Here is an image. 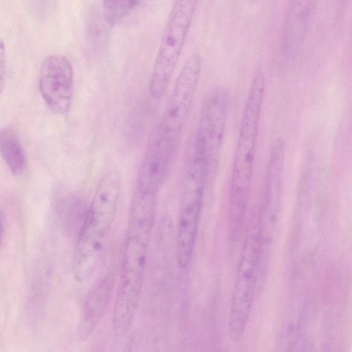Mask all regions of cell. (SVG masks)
I'll return each instance as SVG.
<instances>
[{
  "label": "cell",
  "instance_id": "obj_1",
  "mask_svg": "<svg viewBox=\"0 0 352 352\" xmlns=\"http://www.w3.org/2000/svg\"><path fill=\"white\" fill-rule=\"evenodd\" d=\"M157 192L135 187L130 202L128 226L112 317L118 338L124 336L139 305L151 235L154 224Z\"/></svg>",
  "mask_w": 352,
  "mask_h": 352
},
{
  "label": "cell",
  "instance_id": "obj_2",
  "mask_svg": "<svg viewBox=\"0 0 352 352\" xmlns=\"http://www.w3.org/2000/svg\"><path fill=\"white\" fill-rule=\"evenodd\" d=\"M265 91V75L258 71L252 79L247 94L232 161L228 216L233 237L241 227L250 195Z\"/></svg>",
  "mask_w": 352,
  "mask_h": 352
},
{
  "label": "cell",
  "instance_id": "obj_3",
  "mask_svg": "<svg viewBox=\"0 0 352 352\" xmlns=\"http://www.w3.org/2000/svg\"><path fill=\"white\" fill-rule=\"evenodd\" d=\"M122 179L116 170L99 182L79 232L72 261L75 279H90L97 270L117 212Z\"/></svg>",
  "mask_w": 352,
  "mask_h": 352
},
{
  "label": "cell",
  "instance_id": "obj_4",
  "mask_svg": "<svg viewBox=\"0 0 352 352\" xmlns=\"http://www.w3.org/2000/svg\"><path fill=\"white\" fill-rule=\"evenodd\" d=\"M208 179L204 161L191 138L185 154L176 235V261L181 269L188 266L192 257Z\"/></svg>",
  "mask_w": 352,
  "mask_h": 352
},
{
  "label": "cell",
  "instance_id": "obj_5",
  "mask_svg": "<svg viewBox=\"0 0 352 352\" xmlns=\"http://www.w3.org/2000/svg\"><path fill=\"white\" fill-rule=\"evenodd\" d=\"M199 0H174L161 37L148 83V93L160 100L166 93L184 46Z\"/></svg>",
  "mask_w": 352,
  "mask_h": 352
},
{
  "label": "cell",
  "instance_id": "obj_6",
  "mask_svg": "<svg viewBox=\"0 0 352 352\" xmlns=\"http://www.w3.org/2000/svg\"><path fill=\"white\" fill-rule=\"evenodd\" d=\"M262 263L258 218L249 230L244 241L231 295L228 329L235 339L242 336L246 327Z\"/></svg>",
  "mask_w": 352,
  "mask_h": 352
},
{
  "label": "cell",
  "instance_id": "obj_7",
  "mask_svg": "<svg viewBox=\"0 0 352 352\" xmlns=\"http://www.w3.org/2000/svg\"><path fill=\"white\" fill-rule=\"evenodd\" d=\"M230 104V94L227 88L219 87L210 90L203 100L197 129L192 136L209 179L219 164Z\"/></svg>",
  "mask_w": 352,
  "mask_h": 352
},
{
  "label": "cell",
  "instance_id": "obj_8",
  "mask_svg": "<svg viewBox=\"0 0 352 352\" xmlns=\"http://www.w3.org/2000/svg\"><path fill=\"white\" fill-rule=\"evenodd\" d=\"M201 60L198 54L188 58L182 67L164 111L158 134L174 153L199 85Z\"/></svg>",
  "mask_w": 352,
  "mask_h": 352
},
{
  "label": "cell",
  "instance_id": "obj_9",
  "mask_svg": "<svg viewBox=\"0 0 352 352\" xmlns=\"http://www.w3.org/2000/svg\"><path fill=\"white\" fill-rule=\"evenodd\" d=\"M74 71L70 61L53 54L43 62L39 72V88L48 108L57 114L70 109L74 93Z\"/></svg>",
  "mask_w": 352,
  "mask_h": 352
},
{
  "label": "cell",
  "instance_id": "obj_10",
  "mask_svg": "<svg viewBox=\"0 0 352 352\" xmlns=\"http://www.w3.org/2000/svg\"><path fill=\"white\" fill-rule=\"evenodd\" d=\"M173 154L163 142L158 132L155 134L146 148L135 184L159 191Z\"/></svg>",
  "mask_w": 352,
  "mask_h": 352
},
{
  "label": "cell",
  "instance_id": "obj_11",
  "mask_svg": "<svg viewBox=\"0 0 352 352\" xmlns=\"http://www.w3.org/2000/svg\"><path fill=\"white\" fill-rule=\"evenodd\" d=\"M114 281V275L107 274L95 283L87 296L78 323V334L82 340H87L91 335L104 314Z\"/></svg>",
  "mask_w": 352,
  "mask_h": 352
},
{
  "label": "cell",
  "instance_id": "obj_12",
  "mask_svg": "<svg viewBox=\"0 0 352 352\" xmlns=\"http://www.w3.org/2000/svg\"><path fill=\"white\" fill-rule=\"evenodd\" d=\"M314 0H288L285 25V42L288 50L301 45L308 29Z\"/></svg>",
  "mask_w": 352,
  "mask_h": 352
},
{
  "label": "cell",
  "instance_id": "obj_13",
  "mask_svg": "<svg viewBox=\"0 0 352 352\" xmlns=\"http://www.w3.org/2000/svg\"><path fill=\"white\" fill-rule=\"evenodd\" d=\"M0 153L13 174L20 175L25 167V156L21 144L10 128L0 129Z\"/></svg>",
  "mask_w": 352,
  "mask_h": 352
},
{
  "label": "cell",
  "instance_id": "obj_14",
  "mask_svg": "<svg viewBox=\"0 0 352 352\" xmlns=\"http://www.w3.org/2000/svg\"><path fill=\"white\" fill-rule=\"evenodd\" d=\"M144 0H102V10L106 22L115 25L136 10Z\"/></svg>",
  "mask_w": 352,
  "mask_h": 352
},
{
  "label": "cell",
  "instance_id": "obj_15",
  "mask_svg": "<svg viewBox=\"0 0 352 352\" xmlns=\"http://www.w3.org/2000/svg\"><path fill=\"white\" fill-rule=\"evenodd\" d=\"M6 74V52L5 45L0 38V96L4 88Z\"/></svg>",
  "mask_w": 352,
  "mask_h": 352
},
{
  "label": "cell",
  "instance_id": "obj_16",
  "mask_svg": "<svg viewBox=\"0 0 352 352\" xmlns=\"http://www.w3.org/2000/svg\"><path fill=\"white\" fill-rule=\"evenodd\" d=\"M3 221L2 214L0 211V248L1 247V244L3 242Z\"/></svg>",
  "mask_w": 352,
  "mask_h": 352
}]
</instances>
